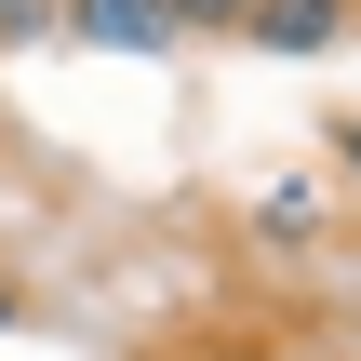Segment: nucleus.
<instances>
[{"label": "nucleus", "mask_w": 361, "mask_h": 361, "mask_svg": "<svg viewBox=\"0 0 361 361\" xmlns=\"http://www.w3.org/2000/svg\"><path fill=\"white\" fill-rule=\"evenodd\" d=\"M161 13H174V40H188V27H241L255 0H161Z\"/></svg>", "instance_id": "obj_3"}, {"label": "nucleus", "mask_w": 361, "mask_h": 361, "mask_svg": "<svg viewBox=\"0 0 361 361\" xmlns=\"http://www.w3.org/2000/svg\"><path fill=\"white\" fill-rule=\"evenodd\" d=\"M335 147H348V174H361V121H348V134H335Z\"/></svg>", "instance_id": "obj_5"}, {"label": "nucleus", "mask_w": 361, "mask_h": 361, "mask_svg": "<svg viewBox=\"0 0 361 361\" xmlns=\"http://www.w3.org/2000/svg\"><path fill=\"white\" fill-rule=\"evenodd\" d=\"M54 40H80V54H174V13L161 0H54Z\"/></svg>", "instance_id": "obj_1"}, {"label": "nucleus", "mask_w": 361, "mask_h": 361, "mask_svg": "<svg viewBox=\"0 0 361 361\" xmlns=\"http://www.w3.org/2000/svg\"><path fill=\"white\" fill-rule=\"evenodd\" d=\"M241 40H268V54H322V40H348V0H255Z\"/></svg>", "instance_id": "obj_2"}, {"label": "nucleus", "mask_w": 361, "mask_h": 361, "mask_svg": "<svg viewBox=\"0 0 361 361\" xmlns=\"http://www.w3.org/2000/svg\"><path fill=\"white\" fill-rule=\"evenodd\" d=\"M0 335H13V281H0Z\"/></svg>", "instance_id": "obj_6"}, {"label": "nucleus", "mask_w": 361, "mask_h": 361, "mask_svg": "<svg viewBox=\"0 0 361 361\" xmlns=\"http://www.w3.org/2000/svg\"><path fill=\"white\" fill-rule=\"evenodd\" d=\"M0 40H54V0H0Z\"/></svg>", "instance_id": "obj_4"}]
</instances>
